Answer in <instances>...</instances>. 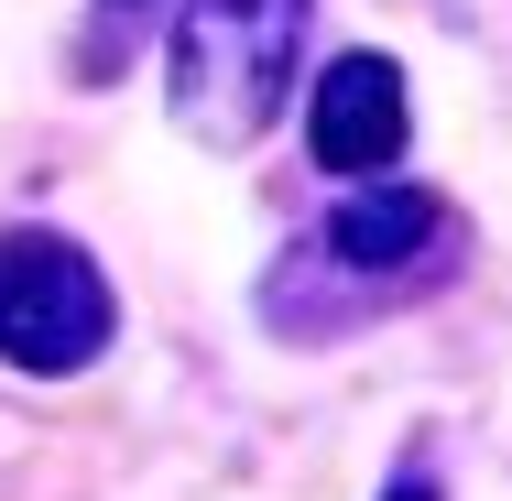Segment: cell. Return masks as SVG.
<instances>
[{
  "label": "cell",
  "mask_w": 512,
  "mask_h": 501,
  "mask_svg": "<svg viewBox=\"0 0 512 501\" xmlns=\"http://www.w3.org/2000/svg\"><path fill=\"white\" fill-rule=\"evenodd\" d=\"M414 109H404V66L393 55H327L306 88V153L327 175H382L404 153Z\"/></svg>",
  "instance_id": "3"
},
{
  "label": "cell",
  "mask_w": 512,
  "mask_h": 501,
  "mask_svg": "<svg viewBox=\"0 0 512 501\" xmlns=\"http://www.w3.org/2000/svg\"><path fill=\"white\" fill-rule=\"evenodd\" d=\"M109 349V273L55 229H0V360L66 382Z\"/></svg>",
  "instance_id": "2"
},
{
  "label": "cell",
  "mask_w": 512,
  "mask_h": 501,
  "mask_svg": "<svg viewBox=\"0 0 512 501\" xmlns=\"http://www.w3.org/2000/svg\"><path fill=\"white\" fill-rule=\"evenodd\" d=\"M447 240H458V218L425 197V186H382V197L338 207L306 251H316V262H338V273H371V284H414L425 262H447Z\"/></svg>",
  "instance_id": "4"
},
{
  "label": "cell",
  "mask_w": 512,
  "mask_h": 501,
  "mask_svg": "<svg viewBox=\"0 0 512 501\" xmlns=\"http://www.w3.org/2000/svg\"><path fill=\"white\" fill-rule=\"evenodd\" d=\"M109 11H142V0H109Z\"/></svg>",
  "instance_id": "6"
},
{
  "label": "cell",
  "mask_w": 512,
  "mask_h": 501,
  "mask_svg": "<svg viewBox=\"0 0 512 501\" xmlns=\"http://www.w3.org/2000/svg\"><path fill=\"white\" fill-rule=\"evenodd\" d=\"M382 501H436V480H393V491H382Z\"/></svg>",
  "instance_id": "5"
},
{
  "label": "cell",
  "mask_w": 512,
  "mask_h": 501,
  "mask_svg": "<svg viewBox=\"0 0 512 501\" xmlns=\"http://www.w3.org/2000/svg\"><path fill=\"white\" fill-rule=\"evenodd\" d=\"M306 55V0H186L175 11V120L207 153H251Z\"/></svg>",
  "instance_id": "1"
}]
</instances>
